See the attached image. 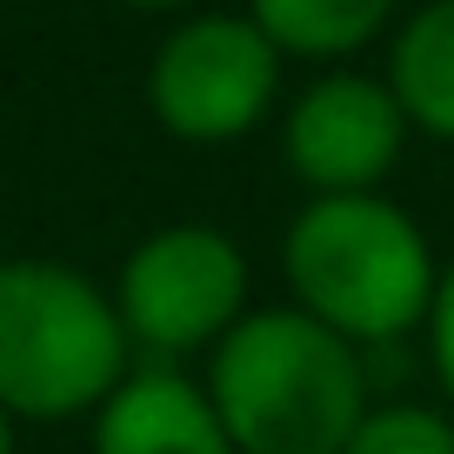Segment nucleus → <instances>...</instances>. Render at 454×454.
I'll return each instance as SVG.
<instances>
[{
    "label": "nucleus",
    "instance_id": "1",
    "mask_svg": "<svg viewBox=\"0 0 454 454\" xmlns=\"http://www.w3.org/2000/svg\"><path fill=\"white\" fill-rule=\"evenodd\" d=\"M207 381L241 454H340L368 395V348L308 308H247L207 348Z\"/></svg>",
    "mask_w": 454,
    "mask_h": 454
},
{
    "label": "nucleus",
    "instance_id": "2",
    "mask_svg": "<svg viewBox=\"0 0 454 454\" xmlns=\"http://www.w3.org/2000/svg\"><path fill=\"white\" fill-rule=\"evenodd\" d=\"M287 301L340 327L368 355L421 334L441 287V254L427 227L381 187L368 194H308L281 234Z\"/></svg>",
    "mask_w": 454,
    "mask_h": 454
},
{
    "label": "nucleus",
    "instance_id": "3",
    "mask_svg": "<svg viewBox=\"0 0 454 454\" xmlns=\"http://www.w3.org/2000/svg\"><path fill=\"white\" fill-rule=\"evenodd\" d=\"M134 368L114 287L54 254H0V408L27 421L94 414Z\"/></svg>",
    "mask_w": 454,
    "mask_h": 454
},
{
    "label": "nucleus",
    "instance_id": "4",
    "mask_svg": "<svg viewBox=\"0 0 454 454\" xmlns=\"http://www.w3.org/2000/svg\"><path fill=\"white\" fill-rule=\"evenodd\" d=\"M287 54L254 14H181L147 60V114L181 147H234L281 121Z\"/></svg>",
    "mask_w": 454,
    "mask_h": 454
},
{
    "label": "nucleus",
    "instance_id": "5",
    "mask_svg": "<svg viewBox=\"0 0 454 454\" xmlns=\"http://www.w3.org/2000/svg\"><path fill=\"white\" fill-rule=\"evenodd\" d=\"M114 301L134 348L154 361L207 355L227 327L254 308V268L241 241L214 221H168L121 254Z\"/></svg>",
    "mask_w": 454,
    "mask_h": 454
},
{
    "label": "nucleus",
    "instance_id": "6",
    "mask_svg": "<svg viewBox=\"0 0 454 454\" xmlns=\"http://www.w3.org/2000/svg\"><path fill=\"white\" fill-rule=\"evenodd\" d=\"M408 107L395 81L368 67H321L281 100V160L308 194H368L408 154Z\"/></svg>",
    "mask_w": 454,
    "mask_h": 454
},
{
    "label": "nucleus",
    "instance_id": "7",
    "mask_svg": "<svg viewBox=\"0 0 454 454\" xmlns=\"http://www.w3.org/2000/svg\"><path fill=\"white\" fill-rule=\"evenodd\" d=\"M87 454H241L214 408L207 381L181 374V361H141L94 414Z\"/></svg>",
    "mask_w": 454,
    "mask_h": 454
},
{
    "label": "nucleus",
    "instance_id": "8",
    "mask_svg": "<svg viewBox=\"0 0 454 454\" xmlns=\"http://www.w3.org/2000/svg\"><path fill=\"white\" fill-rule=\"evenodd\" d=\"M381 74L408 107V128L454 147V0H421L395 20Z\"/></svg>",
    "mask_w": 454,
    "mask_h": 454
},
{
    "label": "nucleus",
    "instance_id": "9",
    "mask_svg": "<svg viewBox=\"0 0 454 454\" xmlns=\"http://www.w3.org/2000/svg\"><path fill=\"white\" fill-rule=\"evenodd\" d=\"M247 14L281 41L287 60L334 67V60L368 54L381 34H395L401 0H247Z\"/></svg>",
    "mask_w": 454,
    "mask_h": 454
},
{
    "label": "nucleus",
    "instance_id": "10",
    "mask_svg": "<svg viewBox=\"0 0 454 454\" xmlns=\"http://www.w3.org/2000/svg\"><path fill=\"white\" fill-rule=\"evenodd\" d=\"M340 454H454L448 401H374Z\"/></svg>",
    "mask_w": 454,
    "mask_h": 454
},
{
    "label": "nucleus",
    "instance_id": "11",
    "mask_svg": "<svg viewBox=\"0 0 454 454\" xmlns=\"http://www.w3.org/2000/svg\"><path fill=\"white\" fill-rule=\"evenodd\" d=\"M421 340H427V368H434L441 401L454 408V261H441V287H434V308L421 321Z\"/></svg>",
    "mask_w": 454,
    "mask_h": 454
},
{
    "label": "nucleus",
    "instance_id": "12",
    "mask_svg": "<svg viewBox=\"0 0 454 454\" xmlns=\"http://www.w3.org/2000/svg\"><path fill=\"white\" fill-rule=\"evenodd\" d=\"M114 7H134V14H187L194 0H114Z\"/></svg>",
    "mask_w": 454,
    "mask_h": 454
},
{
    "label": "nucleus",
    "instance_id": "13",
    "mask_svg": "<svg viewBox=\"0 0 454 454\" xmlns=\"http://www.w3.org/2000/svg\"><path fill=\"white\" fill-rule=\"evenodd\" d=\"M0 454H20V421L0 408Z\"/></svg>",
    "mask_w": 454,
    "mask_h": 454
}]
</instances>
